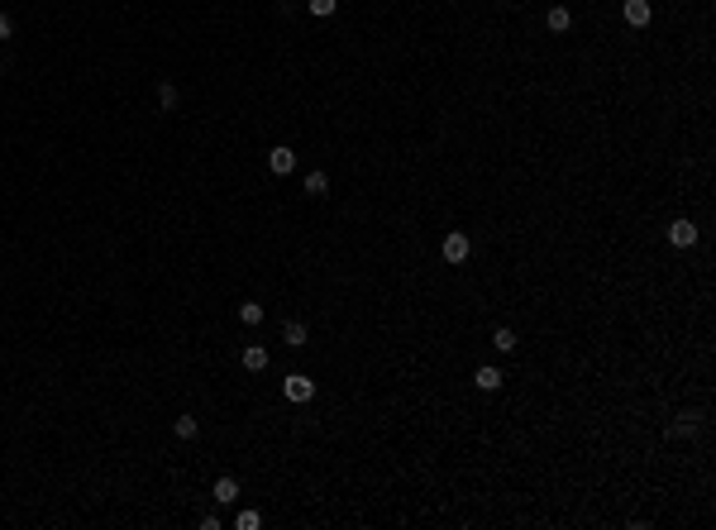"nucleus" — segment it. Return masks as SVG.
<instances>
[{
    "mask_svg": "<svg viewBox=\"0 0 716 530\" xmlns=\"http://www.w3.org/2000/svg\"><path fill=\"white\" fill-rule=\"evenodd\" d=\"M468 253H473L468 235H463V230H449V235H444V263L458 267V263H468Z\"/></svg>",
    "mask_w": 716,
    "mask_h": 530,
    "instance_id": "1",
    "label": "nucleus"
},
{
    "mask_svg": "<svg viewBox=\"0 0 716 530\" xmlns=\"http://www.w3.org/2000/svg\"><path fill=\"white\" fill-rule=\"evenodd\" d=\"M282 397H287V401H311V397H316V382H311L306 372H292V377L282 382Z\"/></svg>",
    "mask_w": 716,
    "mask_h": 530,
    "instance_id": "2",
    "label": "nucleus"
},
{
    "mask_svg": "<svg viewBox=\"0 0 716 530\" xmlns=\"http://www.w3.org/2000/svg\"><path fill=\"white\" fill-rule=\"evenodd\" d=\"M292 167H296V153H292V148H287V144H277V148H267V172H272V177H287Z\"/></svg>",
    "mask_w": 716,
    "mask_h": 530,
    "instance_id": "3",
    "label": "nucleus"
},
{
    "mask_svg": "<svg viewBox=\"0 0 716 530\" xmlns=\"http://www.w3.org/2000/svg\"><path fill=\"white\" fill-rule=\"evenodd\" d=\"M668 244H673V249H692V244H697V225H692V220H673V225H668Z\"/></svg>",
    "mask_w": 716,
    "mask_h": 530,
    "instance_id": "4",
    "label": "nucleus"
},
{
    "mask_svg": "<svg viewBox=\"0 0 716 530\" xmlns=\"http://www.w3.org/2000/svg\"><path fill=\"white\" fill-rule=\"evenodd\" d=\"M650 15H654L650 0H626V25H631V29H645V25H650Z\"/></svg>",
    "mask_w": 716,
    "mask_h": 530,
    "instance_id": "5",
    "label": "nucleus"
},
{
    "mask_svg": "<svg viewBox=\"0 0 716 530\" xmlns=\"http://www.w3.org/2000/svg\"><path fill=\"white\" fill-rule=\"evenodd\" d=\"M473 382H477V392H497L506 377H502V368H477V372H473Z\"/></svg>",
    "mask_w": 716,
    "mask_h": 530,
    "instance_id": "6",
    "label": "nucleus"
},
{
    "mask_svg": "<svg viewBox=\"0 0 716 530\" xmlns=\"http://www.w3.org/2000/svg\"><path fill=\"white\" fill-rule=\"evenodd\" d=\"M215 502H220V506H234L239 502V482H234V477H220V482H215Z\"/></svg>",
    "mask_w": 716,
    "mask_h": 530,
    "instance_id": "7",
    "label": "nucleus"
},
{
    "mask_svg": "<svg viewBox=\"0 0 716 530\" xmlns=\"http://www.w3.org/2000/svg\"><path fill=\"white\" fill-rule=\"evenodd\" d=\"M282 340H287L292 349H306V320H287V325H282Z\"/></svg>",
    "mask_w": 716,
    "mask_h": 530,
    "instance_id": "8",
    "label": "nucleus"
},
{
    "mask_svg": "<svg viewBox=\"0 0 716 530\" xmlns=\"http://www.w3.org/2000/svg\"><path fill=\"white\" fill-rule=\"evenodd\" d=\"M545 25H549V34H568V25H573V15H568L563 5H554V10L545 15Z\"/></svg>",
    "mask_w": 716,
    "mask_h": 530,
    "instance_id": "9",
    "label": "nucleus"
},
{
    "mask_svg": "<svg viewBox=\"0 0 716 530\" xmlns=\"http://www.w3.org/2000/svg\"><path fill=\"white\" fill-rule=\"evenodd\" d=\"M244 368H248V372H263L267 368V349L263 344H248V349H244Z\"/></svg>",
    "mask_w": 716,
    "mask_h": 530,
    "instance_id": "10",
    "label": "nucleus"
},
{
    "mask_svg": "<svg viewBox=\"0 0 716 530\" xmlns=\"http://www.w3.org/2000/svg\"><path fill=\"white\" fill-rule=\"evenodd\" d=\"M172 430H177V440H196V435H201V421H191V416H177V425H172Z\"/></svg>",
    "mask_w": 716,
    "mask_h": 530,
    "instance_id": "11",
    "label": "nucleus"
},
{
    "mask_svg": "<svg viewBox=\"0 0 716 530\" xmlns=\"http://www.w3.org/2000/svg\"><path fill=\"white\" fill-rule=\"evenodd\" d=\"M239 320H244V325H263V306H258V301H244V306H239Z\"/></svg>",
    "mask_w": 716,
    "mask_h": 530,
    "instance_id": "12",
    "label": "nucleus"
},
{
    "mask_svg": "<svg viewBox=\"0 0 716 530\" xmlns=\"http://www.w3.org/2000/svg\"><path fill=\"white\" fill-rule=\"evenodd\" d=\"M325 191H330V177L325 172H311L306 177V196H325Z\"/></svg>",
    "mask_w": 716,
    "mask_h": 530,
    "instance_id": "13",
    "label": "nucleus"
},
{
    "mask_svg": "<svg viewBox=\"0 0 716 530\" xmlns=\"http://www.w3.org/2000/svg\"><path fill=\"white\" fill-rule=\"evenodd\" d=\"M492 344H497V354H511V349H516V330H506V325H502V330L492 335Z\"/></svg>",
    "mask_w": 716,
    "mask_h": 530,
    "instance_id": "14",
    "label": "nucleus"
},
{
    "mask_svg": "<svg viewBox=\"0 0 716 530\" xmlns=\"http://www.w3.org/2000/svg\"><path fill=\"white\" fill-rule=\"evenodd\" d=\"M158 106L162 110H177V86H172V81H162V86H158Z\"/></svg>",
    "mask_w": 716,
    "mask_h": 530,
    "instance_id": "15",
    "label": "nucleus"
},
{
    "mask_svg": "<svg viewBox=\"0 0 716 530\" xmlns=\"http://www.w3.org/2000/svg\"><path fill=\"white\" fill-rule=\"evenodd\" d=\"M306 10L325 20V15H335V10H339V0H306Z\"/></svg>",
    "mask_w": 716,
    "mask_h": 530,
    "instance_id": "16",
    "label": "nucleus"
},
{
    "mask_svg": "<svg viewBox=\"0 0 716 530\" xmlns=\"http://www.w3.org/2000/svg\"><path fill=\"white\" fill-rule=\"evenodd\" d=\"M234 526H239V530H258V526H263V516H258V511H239Z\"/></svg>",
    "mask_w": 716,
    "mask_h": 530,
    "instance_id": "17",
    "label": "nucleus"
},
{
    "mask_svg": "<svg viewBox=\"0 0 716 530\" xmlns=\"http://www.w3.org/2000/svg\"><path fill=\"white\" fill-rule=\"evenodd\" d=\"M692 430H697V425H692V416H683L678 425H668V435H678V440H683V435H692Z\"/></svg>",
    "mask_w": 716,
    "mask_h": 530,
    "instance_id": "18",
    "label": "nucleus"
},
{
    "mask_svg": "<svg viewBox=\"0 0 716 530\" xmlns=\"http://www.w3.org/2000/svg\"><path fill=\"white\" fill-rule=\"evenodd\" d=\"M10 34H15V20H10V15L0 10V39H10Z\"/></svg>",
    "mask_w": 716,
    "mask_h": 530,
    "instance_id": "19",
    "label": "nucleus"
}]
</instances>
